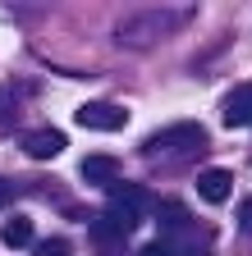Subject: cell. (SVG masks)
I'll list each match as a JSON object with an SVG mask.
<instances>
[{
    "label": "cell",
    "mask_w": 252,
    "mask_h": 256,
    "mask_svg": "<svg viewBox=\"0 0 252 256\" xmlns=\"http://www.w3.org/2000/svg\"><path fill=\"white\" fill-rule=\"evenodd\" d=\"M0 238H5V247H28V242H33V224H28V220H10Z\"/></svg>",
    "instance_id": "30bf717a"
},
{
    "label": "cell",
    "mask_w": 252,
    "mask_h": 256,
    "mask_svg": "<svg viewBox=\"0 0 252 256\" xmlns=\"http://www.w3.org/2000/svg\"><path fill=\"white\" fill-rule=\"evenodd\" d=\"M220 119H225V128H243V124H252V82H243V87H234V92L225 96Z\"/></svg>",
    "instance_id": "ba28073f"
},
{
    "label": "cell",
    "mask_w": 252,
    "mask_h": 256,
    "mask_svg": "<svg viewBox=\"0 0 252 256\" xmlns=\"http://www.w3.org/2000/svg\"><path fill=\"white\" fill-rule=\"evenodd\" d=\"M10 202H14V188H10L5 178H0V206H10Z\"/></svg>",
    "instance_id": "9a60e30c"
},
{
    "label": "cell",
    "mask_w": 252,
    "mask_h": 256,
    "mask_svg": "<svg viewBox=\"0 0 252 256\" xmlns=\"http://www.w3.org/2000/svg\"><path fill=\"white\" fill-rule=\"evenodd\" d=\"M238 229L252 238V202H243V210H238Z\"/></svg>",
    "instance_id": "4fadbf2b"
},
{
    "label": "cell",
    "mask_w": 252,
    "mask_h": 256,
    "mask_svg": "<svg viewBox=\"0 0 252 256\" xmlns=\"http://www.w3.org/2000/svg\"><path fill=\"white\" fill-rule=\"evenodd\" d=\"M138 256H174L165 242H147V247H138Z\"/></svg>",
    "instance_id": "5bb4252c"
},
{
    "label": "cell",
    "mask_w": 252,
    "mask_h": 256,
    "mask_svg": "<svg viewBox=\"0 0 252 256\" xmlns=\"http://www.w3.org/2000/svg\"><path fill=\"white\" fill-rule=\"evenodd\" d=\"M83 178H87V183H101V188L119 183V160H115V156H87V160H83Z\"/></svg>",
    "instance_id": "9c48e42d"
},
{
    "label": "cell",
    "mask_w": 252,
    "mask_h": 256,
    "mask_svg": "<svg viewBox=\"0 0 252 256\" xmlns=\"http://www.w3.org/2000/svg\"><path fill=\"white\" fill-rule=\"evenodd\" d=\"M37 256H74V247L65 238H42L37 242Z\"/></svg>",
    "instance_id": "8fae6325"
},
{
    "label": "cell",
    "mask_w": 252,
    "mask_h": 256,
    "mask_svg": "<svg viewBox=\"0 0 252 256\" xmlns=\"http://www.w3.org/2000/svg\"><path fill=\"white\" fill-rule=\"evenodd\" d=\"M229 192H234V174H229V170H202V174H197V197H202L206 206L229 202Z\"/></svg>",
    "instance_id": "52a82bcc"
},
{
    "label": "cell",
    "mask_w": 252,
    "mask_h": 256,
    "mask_svg": "<svg viewBox=\"0 0 252 256\" xmlns=\"http://www.w3.org/2000/svg\"><path fill=\"white\" fill-rule=\"evenodd\" d=\"M193 5H151V10H133L115 23V46L124 50H151L165 37H174L179 28H188Z\"/></svg>",
    "instance_id": "6da1fadb"
},
{
    "label": "cell",
    "mask_w": 252,
    "mask_h": 256,
    "mask_svg": "<svg viewBox=\"0 0 252 256\" xmlns=\"http://www.w3.org/2000/svg\"><path fill=\"white\" fill-rule=\"evenodd\" d=\"M69 142H65V133L60 128H33V133H23V151L33 156V160H51V156H60Z\"/></svg>",
    "instance_id": "8992f818"
},
{
    "label": "cell",
    "mask_w": 252,
    "mask_h": 256,
    "mask_svg": "<svg viewBox=\"0 0 252 256\" xmlns=\"http://www.w3.org/2000/svg\"><path fill=\"white\" fill-rule=\"evenodd\" d=\"M147 210H151V192L147 188H138V183H110V210L106 215L119 224L124 234H129L133 224H142Z\"/></svg>",
    "instance_id": "3957f363"
},
{
    "label": "cell",
    "mask_w": 252,
    "mask_h": 256,
    "mask_svg": "<svg viewBox=\"0 0 252 256\" xmlns=\"http://www.w3.org/2000/svg\"><path fill=\"white\" fill-rule=\"evenodd\" d=\"M14 119V87H0V124Z\"/></svg>",
    "instance_id": "7c38bea8"
},
{
    "label": "cell",
    "mask_w": 252,
    "mask_h": 256,
    "mask_svg": "<svg viewBox=\"0 0 252 256\" xmlns=\"http://www.w3.org/2000/svg\"><path fill=\"white\" fill-rule=\"evenodd\" d=\"M197 146H206V128L202 124H170V128H161V133H151L147 138V156H193Z\"/></svg>",
    "instance_id": "7a4b0ae2"
},
{
    "label": "cell",
    "mask_w": 252,
    "mask_h": 256,
    "mask_svg": "<svg viewBox=\"0 0 252 256\" xmlns=\"http://www.w3.org/2000/svg\"><path fill=\"white\" fill-rule=\"evenodd\" d=\"M78 124L83 128H97V133H119V128L129 124V110L115 106V101H87L78 110Z\"/></svg>",
    "instance_id": "277c9868"
},
{
    "label": "cell",
    "mask_w": 252,
    "mask_h": 256,
    "mask_svg": "<svg viewBox=\"0 0 252 256\" xmlns=\"http://www.w3.org/2000/svg\"><path fill=\"white\" fill-rule=\"evenodd\" d=\"M124 242H129V234H124L110 215H97V220H92V247H97L101 256H124Z\"/></svg>",
    "instance_id": "5b68a950"
}]
</instances>
